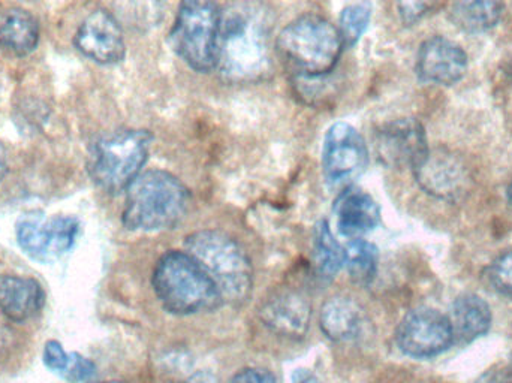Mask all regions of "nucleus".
I'll return each instance as SVG.
<instances>
[{
	"mask_svg": "<svg viewBox=\"0 0 512 383\" xmlns=\"http://www.w3.org/2000/svg\"><path fill=\"white\" fill-rule=\"evenodd\" d=\"M104 383H123V382L113 381V382H104Z\"/></svg>",
	"mask_w": 512,
	"mask_h": 383,
	"instance_id": "obj_35",
	"label": "nucleus"
},
{
	"mask_svg": "<svg viewBox=\"0 0 512 383\" xmlns=\"http://www.w3.org/2000/svg\"><path fill=\"white\" fill-rule=\"evenodd\" d=\"M186 252L206 270L228 303H243L252 291V265L236 240L215 229L186 238Z\"/></svg>",
	"mask_w": 512,
	"mask_h": 383,
	"instance_id": "obj_5",
	"label": "nucleus"
},
{
	"mask_svg": "<svg viewBox=\"0 0 512 383\" xmlns=\"http://www.w3.org/2000/svg\"><path fill=\"white\" fill-rule=\"evenodd\" d=\"M370 15H372V8L367 3H355L343 9L339 27L343 47H352L360 41L369 26Z\"/></svg>",
	"mask_w": 512,
	"mask_h": 383,
	"instance_id": "obj_24",
	"label": "nucleus"
},
{
	"mask_svg": "<svg viewBox=\"0 0 512 383\" xmlns=\"http://www.w3.org/2000/svg\"><path fill=\"white\" fill-rule=\"evenodd\" d=\"M191 195L186 186L167 171L140 174L126 189L123 225L131 231L173 228L185 217Z\"/></svg>",
	"mask_w": 512,
	"mask_h": 383,
	"instance_id": "obj_4",
	"label": "nucleus"
},
{
	"mask_svg": "<svg viewBox=\"0 0 512 383\" xmlns=\"http://www.w3.org/2000/svg\"><path fill=\"white\" fill-rule=\"evenodd\" d=\"M438 3H430V2H406L399 3L397 8H399L400 17H402L403 23L411 24L417 23L420 21L424 15L429 14L433 8H436Z\"/></svg>",
	"mask_w": 512,
	"mask_h": 383,
	"instance_id": "obj_28",
	"label": "nucleus"
},
{
	"mask_svg": "<svg viewBox=\"0 0 512 383\" xmlns=\"http://www.w3.org/2000/svg\"><path fill=\"white\" fill-rule=\"evenodd\" d=\"M454 342L468 345L486 336L492 327V309L475 294H463L454 300L448 315Z\"/></svg>",
	"mask_w": 512,
	"mask_h": 383,
	"instance_id": "obj_18",
	"label": "nucleus"
},
{
	"mask_svg": "<svg viewBox=\"0 0 512 383\" xmlns=\"http://www.w3.org/2000/svg\"><path fill=\"white\" fill-rule=\"evenodd\" d=\"M3 331H5V328L0 327V348H2L3 340H5V337H3Z\"/></svg>",
	"mask_w": 512,
	"mask_h": 383,
	"instance_id": "obj_33",
	"label": "nucleus"
},
{
	"mask_svg": "<svg viewBox=\"0 0 512 383\" xmlns=\"http://www.w3.org/2000/svg\"><path fill=\"white\" fill-rule=\"evenodd\" d=\"M369 165V150L360 132L348 123H336L325 135L322 167L328 183L349 185Z\"/></svg>",
	"mask_w": 512,
	"mask_h": 383,
	"instance_id": "obj_10",
	"label": "nucleus"
},
{
	"mask_svg": "<svg viewBox=\"0 0 512 383\" xmlns=\"http://www.w3.org/2000/svg\"><path fill=\"white\" fill-rule=\"evenodd\" d=\"M219 26L221 11L215 3H182L171 29V45L194 71H212L216 68Z\"/></svg>",
	"mask_w": 512,
	"mask_h": 383,
	"instance_id": "obj_7",
	"label": "nucleus"
},
{
	"mask_svg": "<svg viewBox=\"0 0 512 383\" xmlns=\"http://www.w3.org/2000/svg\"><path fill=\"white\" fill-rule=\"evenodd\" d=\"M336 217L340 234L354 240L379 225L381 210L369 193L349 188L337 199Z\"/></svg>",
	"mask_w": 512,
	"mask_h": 383,
	"instance_id": "obj_16",
	"label": "nucleus"
},
{
	"mask_svg": "<svg viewBox=\"0 0 512 383\" xmlns=\"http://www.w3.org/2000/svg\"><path fill=\"white\" fill-rule=\"evenodd\" d=\"M294 383H321L315 376L310 375L309 372H298L294 376Z\"/></svg>",
	"mask_w": 512,
	"mask_h": 383,
	"instance_id": "obj_30",
	"label": "nucleus"
},
{
	"mask_svg": "<svg viewBox=\"0 0 512 383\" xmlns=\"http://www.w3.org/2000/svg\"><path fill=\"white\" fill-rule=\"evenodd\" d=\"M18 244L30 258L53 262L72 249L80 232L75 217L26 214L17 222Z\"/></svg>",
	"mask_w": 512,
	"mask_h": 383,
	"instance_id": "obj_8",
	"label": "nucleus"
},
{
	"mask_svg": "<svg viewBox=\"0 0 512 383\" xmlns=\"http://www.w3.org/2000/svg\"><path fill=\"white\" fill-rule=\"evenodd\" d=\"M345 265L355 283L369 285L378 271V249L363 238H354L346 246Z\"/></svg>",
	"mask_w": 512,
	"mask_h": 383,
	"instance_id": "obj_23",
	"label": "nucleus"
},
{
	"mask_svg": "<svg viewBox=\"0 0 512 383\" xmlns=\"http://www.w3.org/2000/svg\"><path fill=\"white\" fill-rule=\"evenodd\" d=\"M45 303L42 286L30 277L0 276V312L12 322L35 318Z\"/></svg>",
	"mask_w": 512,
	"mask_h": 383,
	"instance_id": "obj_17",
	"label": "nucleus"
},
{
	"mask_svg": "<svg viewBox=\"0 0 512 383\" xmlns=\"http://www.w3.org/2000/svg\"><path fill=\"white\" fill-rule=\"evenodd\" d=\"M322 333L333 342H351L360 336L364 313L360 304L349 297H334L322 306L319 313Z\"/></svg>",
	"mask_w": 512,
	"mask_h": 383,
	"instance_id": "obj_19",
	"label": "nucleus"
},
{
	"mask_svg": "<svg viewBox=\"0 0 512 383\" xmlns=\"http://www.w3.org/2000/svg\"><path fill=\"white\" fill-rule=\"evenodd\" d=\"M468 65V54L459 44L433 36L418 51L417 75L423 83L453 86L465 77Z\"/></svg>",
	"mask_w": 512,
	"mask_h": 383,
	"instance_id": "obj_14",
	"label": "nucleus"
},
{
	"mask_svg": "<svg viewBox=\"0 0 512 383\" xmlns=\"http://www.w3.org/2000/svg\"><path fill=\"white\" fill-rule=\"evenodd\" d=\"M162 306L174 315H195L218 309L224 298L212 277L188 252L165 253L152 277Z\"/></svg>",
	"mask_w": 512,
	"mask_h": 383,
	"instance_id": "obj_3",
	"label": "nucleus"
},
{
	"mask_svg": "<svg viewBox=\"0 0 512 383\" xmlns=\"http://www.w3.org/2000/svg\"><path fill=\"white\" fill-rule=\"evenodd\" d=\"M379 162L388 168L414 170L429 153L424 126L415 119H400L382 126L375 135Z\"/></svg>",
	"mask_w": 512,
	"mask_h": 383,
	"instance_id": "obj_11",
	"label": "nucleus"
},
{
	"mask_svg": "<svg viewBox=\"0 0 512 383\" xmlns=\"http://www.w3.org/2000/svg\"><path fill=\"white\" fill-rule=\"evenodd\" d=\"M508 201H510L512 207V183L510 185V188H508Z\"/></svg>",
	"mask_w": 512,
	"mask_h": 383,
	"instance_id": "obj_34",
	"label": "nucleus"
},
{
	"mask_svg": "<svg viewBox=\"0 0 512 383\" xmlns=\"http://www.w3.org/2000/svg\"><path fill=\"white\" fill-rule=\"evenodd\" d=\"M6 173H8V165H6L5 159L0 156V182L5 179Z\"/></svg>",
	"mask_w": 512,
	"mask_h": 383,
	"instance_id": "obj_31",
	"label": "nucleus"
},
{
	"mask_svg": "<svg viewBox=\"0 0 512 383\" xmlns=\"http://www.w3.org/2000/svg\"><path fill=\"white\" fill-rule=\"evenodd\" d=\"M487 285L502 297L512 300V247L505 250L498 256L492 264L487 267L486 274Z\"/></svg>",
	"mask_w": 512,
	"mask_h": 383,
	"instance_id": "obj_25",
	"label": "nucleus"
},
{
	"mask_svg": "<svg viewBox=\"0 0 512 383\" xmlns=\"http://www.w3.org/2000/svg\"><path fill=\"white\" fill-rule=\"evenodd\" d=\"M501 2H456L451 5L448 17L454 26L466 33H481L493 29L504 14Z\"/></svg>",
	"mask_w": 512,
	"mask_h": 383,
	"instance_id": "obj_21",
	"label": "nucleus"
},
{
	"mask_svg": "<svg viewBox=\"0 0 512 383\" xmlns=\"http://www.w3.org/2000/svg\"><path fill=\"white\" fill-rule=\"evenodd\" d=\"M75 45L84 56L101 65L122 62L126 53L122 27L105 9H96L81 23Z\"/></svg>",
	"mask_w": 512,
	"mask_h": 383,
	"instance_id": "obj_13",
	"label": "nucleus"
},
{
	"mask_svg": "<svg viewBox=\"0 0 512 383\" xmlns=\"http://www.w3.org/2000/svg\"><path fill=\"white\" fill-rule=\"evenodd\" d=\"M270 21L251 3L231 6L219 26L216 68L231 81H255L271 68Z\"/></svg>",
	"mask_w": 512,
	"mask_h": 383,
	"instance_id": "obj_1",
	"label": "nucleus"
},
{
	"mask_svg": "<svg viewBox=\"0 0 512 383\" xmlns=\"http://www.w3.org/2000/svg\"><path fill=\"white\" fill-rule=\"evenodd\" d=\"M231 383H277V379L276 376L268 372V370L249 367V369L240 370V372L234 376Z\"/></svg>",
	"mask_w": 512,
	"mask_h": 383,
	"instance_id": "obj_29",
	"label": "nucleus"
},
{
	"mask_svg": "<svg viewBox=\"0 0 512 383\" xmlns=\"http://www.w3.org/2000/svg\"><path fill=\"white\" fill-rule=\"evenodd\" d=\"M71 354L65 352L63 346L56 340H50L44 348V363L51 372L62 376L68 369Z\"/></svg>",
	"mask_w": 512,
	"mask_h": 383,
	"instance_id": "obj_27",
	"label": "nucleus"
},
{
	"mask_svg": "<svg viewBox=\"0 0 512 383\" xmlns=\"http://www.w3.org/2000/svg\"><path fill=\"white\" fill-rule=\"evenodd\" d=\"M39 41V24L23 8L0 9V50L14 56H27Z\"/></svg>",
	"mask_w": 512,
	"mask_h": 383,
	"instance_id": "obj_20",
	"label": "nucleus"
},
{
	"mask_svg": "<svg viewBox=\"0 0 512 383\" xmlns=\"http://www.w3.org/2000/svg\"><path fill=\"white\" fill-rule=\"evenodd\" d=\"M186 383H212L210 382V378H207L206 375H198L194 376V378L189 379Z\"/></svg>",
	"mask_w": 512,
	"mask_h": 383,
	"instance_id": "obj_32",
	"label": "nucleus"
},
{
	"mask_svg": "<svg viewBox=\"0 0 512 383\" xmlns=\"http://www.w3.org/2000/svg\"><path fill=\"white\" fill-rule=\"evenodd\" d=\"M313 255H315L316 271L325 280L336 277L340 268L345 265V249L337 243L327 222H319L316 225Z\"/></svg>",
	"mask_w": 512,
	"mask_h": 383,
	"instance_id": "obj_22",
	"label": "nucleus"
},
{
	"mask_svg": "<svg viewBox=\"0 0 512 383\" xmlns=\"http://www.w3.org/2000/svg\"><path fill=\"white\" fill-rule=\"evenodd\" d=\"M396 342L403 354L424 360L438 357L451 348L454 336L447 315L430 307H418L400 322Z\"/></svg>",
	"mask_w": 512,
	"mask_h": 383,
	"instance_id": "obj_9",
	"label": "nucleus"
},
{
	"mask_svg": "<svg viewBox=\"0 0 512 383\" xmlns=\"http://www.w3.org/2000/svg\"><path fill=\"white\" fill-rule=\"evenodd\" d=\"M259 318L268 330L286 339H303L309 330L312 309L309 300L298 292H280L265 301Z\"/></svg>",
	"mask_w": 512,
	"mask_h": 383,
	"instance_id": "obj_15",
	"label": "nucleus"
},
{
	"mask_svg": "<svg viewBox=\"0 0 512 383\" xmlns=\"http://www.w3.org/2000/svg\"><path fill=\"white\" fill-rule=\"evenodd\" d=\"M343 50L339 29L327 18L306 14L291 21L276 39V51L298 78L330 74Z\"/></svg>",
	"mask_w": 512,
	"mask_h": 383,
	"instance_id": "obj_2",
	"label": "nucleus"
},
{
	"mask_svg": "<svg viewBox=\"0 0 512 383\" xmlns=\"http://www.w3.org/2000/svg\"><path fill=\"white\" fill-rule=\"evenodd\" d=\"M147 131L126 129L101 138L90 152L87 170L93 182L108 193L126 191L149 159Z\"/></svg>",
	"mask_w": 512,
	"mask_h": 383,
	"instance_id": "obj_6",
	"label": "nucleus"
},
{
	"mask_svg": "<svg viewBox=\"0 0 512 383\" xmlns=\"http://www.w3.org/2000/svg\"><path fill=\"white\" fill-rule=\"evenodd\" d=\"M412 171L424 192L445 201L460 198L471 182L466 165L445 149L429 150Z\"/></svg>",
	"mask_w": 512,
	"mask_h": 383,
	"instance_id": "obj_12",
	"label": "nucleus"
},
{
	"mask_svg": "<svg viewBox=\"0 0 512 383\" xmlns=\"http://www.w3.org/2000/svg\"><path fill=\"white\" fill-rule=\"evenodd\" d=\"M96 375V366L83 355L72 352L68 369L63 373L62 378L71 383L90 381Z\"/></svg>",
	"mask_w": 512,
	"mask_h": 383,
	"instance_id": "obj_26",
	"label": "nucleus"
}]
</instances>
